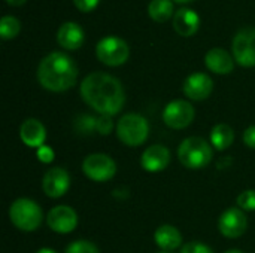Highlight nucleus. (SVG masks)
<instances>
[{
    "label": "nucleus",
    "instance_id": "f257e3e1",
    "mask_svg": "<svg viewBox=\"0 0 255 253\" xmlns=\"http://www.w3.org/2000/svg\"><path fill=\"white\" fill-rule=\"evenodd\" d=\"M81 97L91 109L105 116L117 115L126 103V92L121 82L103 72L90 73L82 81Z\"/></svg>",
    "mask_w": 255,
    "mask_h": 253
},
{
    "label": "nucleus",
    "instance_id": "f03ea898",
    "mask_svg": "<svg viewBox=\"0 0 255 253\" xmlns=\"http://www.w3.org/2000/svg\"><path fill=\"white\" fill-rule=\"evenodd\" d=\"M76 79L78 67L75 61L64 52H51L39 63L37 81L48 91H67L76 84Z\"/></svg>",
    "mask_w": 255,
    "mask_h": 253
},
{
    "label": "nucleus",
    "instance_id": "7ed1b4c3",
    "mask_svg": "<svg viewBox=\"0 0 255 253\" xmlns=\"http://www.w3.org/2000/svg\"><path fill=\"white\" fill-rule=\"evenodd\" d=\"M212 146L202 137H188L178 148L179 163L190 170H200L212 161Z\"/></svg>",
    "mask_w": 255,
    "mask_h": 253
},
{
    "label": "nucleus",
    "instance_id": "20e7f679",
    "mask_svg": "<svg viewBox=\"0 0 255 253\" xmlns=\"http://www.w3.org/2000/svg\"><path fill=\"white\" fill-rule=\"evenodd\" d=\"M9 219L19 231L31 233L40 227L43 213L36 201L30 198H18L9 207Z\"/></svg>",
    "mask_w": 255,
    "mask_h": 253
},
{
    "label": "nucleus",
    "instance_id": "39448f33",
    "mask_svg": "<svg viewBox=\"0 0 255 253\" xmlns=\"http://www.w3.org/2000/svg\"><path fill=\"white\" fill-rule=\"evenodd\" d=\"M149 136V124L139 113H127L117 124V137L126 146L137 148L146 142Z\"/></svg>",
    "mask_w": 255,
    "mask_h": 253
},
{
    "label": "nucleus",
    "instance_id": "423d86ee",
    "mask_svg": "<svg viewBox=\"0 0 255 253\" xmlns=\"http://www.w3.org/2000/svg\"><path fill=\"white\" fill-rule=\"evenodd\" d=\"M96 55L103 64L109 67H117L128 60L130 48L124 39L108 36L99 40V43L96 45Z\"/></svg>",
    "mask_w": 255,
    "mask_h": 253
},
{
    "label": "nucleus",
    "instance_id": "0eeeda50",
    "mask_svg": "<svg viewBox=\"0 0 255 253\" xmlns=\"http://www.w3.org/2000/svg\"><path fill=\"white\" fill-rule=\"evenodd\" d=\"M82 171L94 182H108L117 174V164L106 154H91L84 160Z\"/></svg>",
    "mask_w": 255,
    "mask_h": 253
},
{
    "label": "nucleus",
    "instance_id": "6e6552de",
    "mask_svg": "<svg viewBox=\"0 0 255 253\" xmlns=\"http://www.w3.org/2000/svg\"><path fill=\"white\" fill-rule=\"evenodd\" d=\"M233 57L242 67L255 66V27L241 28L233 39Z\"/></svg>",
    "mask_w": 255,
    "mask_h": 253
},
{
    "label": "nucleus",
    "instance_id": "1a4fd4ad",
    "mask_svg": "<svg viewBox=\"0 0 255 253\" xmlns=\"http://www.w3.org/2000/svg\"><path fill=\"white\" fill-rule=\"evenodd\" d=\"M163 121L173 130L187 128L194 121V107L185 100H173L164 107Z\"/></svg>",
    "mask_w": 255,
    "mask_h": 253
},
{
    "label": "nucleus",
    "instance_id": "9d476101",
    "mask_svg": "<svg viewBox=\"0 0 255 253\" xmlns=\"http://www.w3.org/2000/svg\"><path fill=\"white\" fill-rule=\"evenodd\" d=\"M218 228L220 233L227 237V239H238L241 237L247 228H248V218L244 213V210H241L239 207H232L227 209L218 221Z\"/></svg>",
    "mask_w": 255,
    "mask_h": 253
},
{
    "label": "nucleus",
    "instance_id": "9b49d317",
    "mask_svg": "<svg viewBox=\"0 0 255 253\" xmlns=\"http://www.w3.org/2000/svg\"><path fill=\"white\" fill-rule=\"evenodd\" d=\"M48 227L58 234H69L78 227V215L69 206H57L46 216Z\"/></svg>",
    "mask_w": 255,
    "mask_h": 253
},
{
    "label": "nucleus",
    "instance_id": "f8f14e48",
    "mask_svg": "<svg viewBox=\"0 0 255 253\" xmlns=\"http://www.w3.org/2000/svg\"><path fill=\"white\" fill-rule=\"evenodd\" d=\"M43 192L51 198L63 197L70 188V176L64 169L55 167L45 173L42 180Z\"/></svg>",
    "mask_w": 255,
    "mask_h": 253
},
{
    "label": "nucleus",
    "instance_id": "ddd939ff",
    "mask_svg": "<svg viewBox=\"0 0 255 253\" xmlns=\"http://www.w3.org/2000/svg\"><path fill=\"white\" fill-rule=\"evenodd\" d=\"M184 94L196 101L206 100L214 91V81L206 73H193L184 82Z\"/></svg>",
    "mask_w": 255,
    "mask_h": 253
},
{
    "label": "nucleus",
    "instance_id": "4468645a",
    "mask_svg": "<svg viewBox=\"0 0 255 253\" xmlns=\"http://www.w3.org/2000/svg\"><path fill=\"white\" fill-rule=\"evenodd\" d=\"M170 163V151L163 145H152L146 148L140 157V166L149 173L163 171Z\"/></svg>",
    "mask_w": 255,
    "mask_h": 253
},
{
    "label": "nucleus",
    "instance_id": "2eb2a0df",
    "mask_svg": "<svg viewBox=\"0 0 255 253\" xmlns=\"http://www.w3.org/2000/svg\"><path fill=\"white\" fill-rule=\"evenodd\" d=\"M19 139L24 145H27L28 148H34L39 149L40 146L45 145L46 140V130L43 127V124L39 119L34 118H28L25 119L21 127H19Z\"/></svg>",
    "mask_w": 255,
    "mask_h": 253
},
{
    "label": "nucleus",
    "instance_id": "dca6fc26",
    "mask_svg": "<svg viewBox=\"0 0 255 253\" xmlns=\"http://www.w3.org/2000/svg\"><path fill=\"white\" fill-rule=\"evenodd\" d=\"M85 34L79 24L76 22H64L57 31V42L61 48L75 51L79 49L84 43Z\"/></svg>",
    "mask_w": 255,
    "mask_h": 253
},
{
    "label": "nucleus",
    "instance_id": "f3484780",
    "mask_svg": "<svg viewBox=\"0 0 255 253\" xmlns=\"http://www.w3.org/2000/svg\"><path fill=\"white\" fill-rule=\"evenodd\" d=\"M173 27L178 34L188 37L197 33L200 27V18L194 10L188 7H181L173 15Z\"/></svg>",
    "mask_w": 255,
    "mask_h": 253
},
{
    "label": "nucleus",
    "instance_id": "a211bd4d",
    "mask_svg": "<svg viewBox=\"0 0 255 253\" xmlns=\"http://www.w3.org/2000/svg\"><path fill=\"white\" fill-rule=\"evenodd\" d=\"M206 67L218 75H227L235 69V60L233 57L223 48H214L211 49L205 57Z\"/></svg>",
    "mask_w": 255,
    "mask_h": 253
},
{
    "label": "nucleus",
    "instance_id": "6ab92c4d",
    "mask_svg": "<svg viewBox=\"0 0 255 253\" xmlns=\"http://www.w3.org/2000/svg\"><path fill=\"white\" fill-rule=\"evenodd\" d=\"M154 240L161 251L170 252L181 246L182 234L173 225H161L160 228H157V231L154 234Z\"/></svg>",
    "mask_w": 255,
    "mask_h": 253
},
{
    "label": "nucleus",
    "instance_id": "aec40b11",
    "mask_svg": "<svg viewBox=\"0 0 255 253\" xmlns=\"http://www.w3.org/2000/svg\"><path fill=\"white\" fill-rule=\"evenodd\" d=\"M235 142V131L227 124H218L211 131V145L217 151L229 149Z\"/></svg>",
    "mask_w": 255,
    "mask_h": 253
},
{
    "label": "nucleus",
    "instance_id": "412c9836",
    "mask_svg": "<svg viewBox=\"0 0 255 253\" xmlns=\"http://www.w3.org/2000/svg\"><path fill=\"white\" fill-rule=\"evenodd\" d=\"M149 16L157 22H164L173 15V1L172 0H152L148 6Z\"/></svg>",
    "mask_w": 255,
    "mask_h": 253
},
{
    "label": "nucleus",
    "instance_id": "4be33fe9",
    "mask_svg": "<svg viewBox=\"0 0 255 253\" xmlns=\"http://www.w3.org/2000/svg\"><path fill=\"white\" fill-rule=\"evenodd\" d=\"M19 30H21V24L15 16L6 15V16L1 18V21H0V36L3 39L15 37L19 33Z\"/></svg>",
    "mask_w": 255,
    "mask_h": 253
},
{
    "label": "nucleus",
    "instance_id": "5701e85b",
    "mask_svg": "<svg viewBox=\"0 0 255 253\" xmlns=\"http://www.w3.org/2000/svg\"><path fill=\"white\" fill-rule=\"evenodd\" d=\"M75 127H76V131L81 134H91L97 131V118L91 115H81L78 116Z\"/></svg>",
    "mask_w": 255,
    "mask_h": 253
},
{
    "label": "nucleus",
    "instance_id": "b1692460",
    "mask_svg": "<svg viewBox=\"0 0 255 253\" xmlns=\"http://www.w3.org/2000/svg\"><path fill=\"white\" fill-rule=\"evenodd\" d=\"M66 253H100L99 248L88 240H76L66 248Z\"/></svg>",
    "mask_w": 255,
    "mask_h": 253
},
{
    "label": "nucleus",
    "instance_id": "393cba45",
    "mask_svg": "<svg viewBox=\"0 0 255 253\" xmlns=\"http://www.w3.org/2000/svg\"><path fill=\"white\" fill-rule=\"evenodd\" d=\"M238 207L244 212H253L255 210V191L254 189H248L244 191L239 197H238Z\"/></svg>",
    "mask_w": 255,
    "mask_h": 253
},
{
    "label": "nucleus",
    "instance_id": "a878e982",
    "mask_svg": "<svg viewBox=\"0 0 255 253\" xmlns=\"http://www.w3.org/2000/svg\"><path fill=\"white\" fill-rule=\"evenodd\" d=\"M112 130H114V122L111 116L100 115L97 118V133H100L102 136H106V134H111Z\"/></svg>",
    "mask_w": 255,
    "mask_h": 253
},
{
    "label": "nucleus",
    "instance_id": "bb28decb",
    "mask_svg": "<svg viewBox=\"0 0 255 253\" xmlns=\"http://www.w3.org/2000/svg\"><path fill=\"white\" fill-rule=\"evenodd\" d=\"M181 253H214V251L203 245V243H199V242H190L187 243L182 249H181Z\"/></svg>",
    "mask_w": 255,
    "mask_h": 253
},
{
    "label": "nucleus",
    "instance_id": "cd10ccee",
    "mask_svg": "<svg viewBox=\"0 0 255 253\" xmlns=\"http://www.w3.org/2000/svg\"><path fill=\"white\" fill-rule=\"evenodd\" d=\"M37 160L40 161V163H43V164H49V163H52L54 161V151L49 148V146H46V145H43V146H40L39 149H37Z\"/></svg>",
    "mask_w": 255,
    "mask_h": 253
},
{
    "label": "nucleus",
    "instance_id": "c85d7f7f",
    "mask_svg": "<svg viewBox=\"0 0 255 253\" xmlns=\"http://www.w3.org/2000/svg\"><path fill=\"white\" fill-rule=\"evenodd\" d=\"M100 0H73L75 6L81 10V12H91L93 9L97 7Z\"/></svg>",
    "mask_w": 255,
    "mask_h": 253
},
{
    "label": "nucleus",
    "instance_id": "c756f323",
    "mask_svg": "<svg viewBox=\"0 0 255 253\" xmlns=\"http://www.w3.org/2000/svg\"><path fill=\"white\" fill-rule=\"evenodd\" d=\"M244 142L248 148L255 149V125H251L244 133Z\"/></svg>",
    "mask_w": 255,
    "mask_h": 253
},
{
    "label": "nucleus",
    "instance_id": "7c9ffc66",
    "mask_svg": "<svg viewBox=\"0 0 255 253\" xmlns=\"http://www.w3.org/2000/svg\"><path fill=\"white\" fill-rule=\"evenodd\" d=\"M9 4H12V6H21V4H24L25 3V0H6Z\"/></svg>",
    "mask_w": 255,
    "mask_h": 253
},
{
    "label": "nucleus",
    "instance_id": "2f4dec72",
    "mask_svg": "<svg viewBox=\"0 0 255 253\" xmlns=\"http://www.w3.org/2000/svg\"><path fill=\"white\" fill-rule=\"evenodd\" d=\"M36 253H58L57 251H54V249H49V248H42V249H39Z\"/></svg>",
    "mask_w": 255,
    "mask_h": 253
},
{
    "label": "nucleus",
    "instance_id": "473e14b6",
    "mask_svg": "<svg viewBox=\"0 0 255 253\" xmlns=\"http://www.w3.org/2000/svg\"><path fill=\"white\" fill-rule=\"evenodd\" d=\"M226 253H244L242 251H238V249H232V251H227Z\"/></svg>",
    "mask_w": 255,
    "mask_h": 253
},
{
    "label": "nucleus",
    "instance_id": "72a5a7b5",
    "mask_svg": "<svg viewBox=\"0 0 255 253\" xmlns=\"http://www.w3.org/2000/svg\"><path fill=\"white\" fill-rule=\"evenodd\" d=\"M173 1H178V3H188V1H193V0H173Z\"/></svg>",
    "mask_w": 255,
    "mask_h": 253
},
{
    "label": "nucleus",
    "instance_id": "f704fd0d",
    "mask_svg": "<svg viewBox=\"0 0 255 253\" xmlns=\"http://www.w3.org/2000/svg\"><path fill=\"white\" fill-rule=\"evenodd\" d=\"M158 253H172V252H166V251H163V252H158Z\"/></svg>",
    "mask_w": 255,
    "mask_h": 253
}]
</instances>
